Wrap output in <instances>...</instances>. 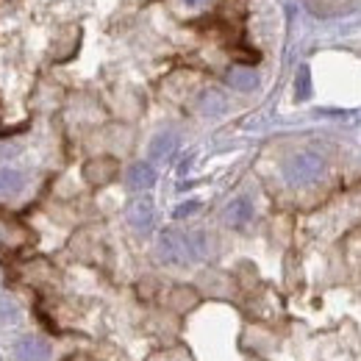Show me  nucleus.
<instances>
[{"label":"nucleus","instance_id":"obj_12","mask_svg":"<svg viewBox=\"0 0 361 361\" xmlns=\"http://www.w3.org/2000/svg\"><path fill=\"white\" fill-rule=\"evenodd\" d=\"M200 111L209 114V117H212V114H222V111H225V97H222L219 92H214V89L206 92V95L200 97Z\"/></svg>","mask_w":361,"mask_h":361},{"label":"nucleus","instance_id":"obj_4","mask_svg":"<svg viewBox=\"0 0 361 361\" xmlns=\"http://www.w3.org/2000/svg\"><path fill=\"white\" fill-rule=\"evenodd\" d=\"M14 350H17V359L20 361H45L48 353H50L48 342H42L39 336H22L14 345Z\"/></svg>","mask_w":361,"mask_h":361},{"label":"nucleus","instance_id":"obj_10","mask_svg":"<svg viewBox=\"0 0 361 361\" xmlns=\"http://www.w3.org/2000/svg\"><path fill=\"white\" fill-rule=\"evenodd\" d=\"M198 303V292L189 287H175L170 292V306L175 308V311H186V308H192Z\"/></svg>","mask_w":361,"mask_h":361},{"label":"nucleus","instance_id":"obj_2","mask_svg":"<svg viewBox=\"0 0 361 361\" xmlns=\"http://www.w3.org/2000/svg\"><path fill=\"white\" fill-rule=\"evenodd\" d=\"M325 172V158L314 150H303L297 156H292L287 161V181L292 186H308V184H317Z\"/></svg>","mask_w":361,"mask_h":361},{"label":"nucleus","instance_id":"obj_6","mask_svg":"<svg viewBox=\"0 0 361 361\" xmlns=\"http://www.w3.org/2000/svg\"><path fill=\"white\" fill-rule=\"evenodd\" d=\"M125 181H128V186L137 189V192L150 189V186L156 184V170H153V164H147V161H137V164L125 172Z\"/></svg>","mask_w":361,"mask_h":361},{"label":"nucleus","instance_id":"obj_9","mask_svg":"<svg viewBox=\"0 0 361 361\" xmlns=\"http://www.w3.org/2000/svg\"><path fill=\"white\" fill-rule=\"evenodd\" d=\"M228 83H231L233 89H239V92H250V89H256V83H259V75H256L253 70L236 67V70L228 72Z\"/></svg>","mask_w":361,"mask_h":361},{"label":"nucleus","instance_id":"obj_7","mask_svg":"<svg viewBox=\"0 0 361 361\" xmlns=\"http://www.w3.org/2000/svg\"><path fill=\"white\" fill-rule=\"evenodd\" d=\"M128 222L134 231L147 233L153 228V203L150 200H134L131 209H128Z\"/></svg>","mask_w":361,"mask_h":361},{"label":"nucleus","instance_id":"obj_8","mask_svg":"<svg viewBox=\"0 0 361 361\" xmlns=\"http://www.w3.org/2000/svg\"><path fill=\"white\" fill-rule=\"evenodd\" d=\"M175 147H178V137H175L172 131H164V134H158V137L150 142V158H153V161H167V158L175 153Z\"/></svg>","mask_w":361,"mask_h":361},{"label":"nucleus","instance_id":"obj_1","mask_svg":"<svg viewBox=\"0 0 361 361\" xmlns=\"http://www.w3.org/2000/svg\"><path fill=\"white\" fill-rule=\"evenodd\" d=\"M209 253V239L203 231H164L158 236V256L167 264H189Z\"/></svg>","mask_w":361,"mask_h":361},{"label":"nucleus","instance_id":"obj_3","mask_svg":"<svg viewBox=\"0 0 361 361\" xmlns=\"http://www.w3.org/2000/svg\"><path fill=\"white\" fill-rule=\"evenodd\" d=\"M117 172H120V164H117V158H111V156H97V158H92V161L83 164V178H86L92 186H106V184H111V181L117 178Z\"/></svg>","mask_w":361,"mask_h":361},{"label":"nucleus","instance_id":"obj_15","mask_svg":"<svg viewBox=\"0 0 361 361\" xmlns=\"http://www.w3.org/2000/svg\"><path fill=\"white\" fill-rule=\"evenodd\" d=\"M195 212H198V203L192 200V203H184V206H178V209H175V217L181 219V217H189V214H195Z\"/></svg>","mask_w":361,"mask_h":361},{"label":"nucleus","instance_id":"obj_13","mask_svg":"<svg viewBox=\"0 0 361 361\" xmlns=\"http://www.w3.org/2000/svg\"><path fill=\"white\" fill-rule=\"evenodd\" d=\"M0 322H3V325L20 322V308H17V303L8 300V297H0Z\"/></svg>","mask_w":361,"mask_h":361},{"label":"nucleus","instance_id":"obj_11","mask_svg":"<svg viewBox=\"0 0 361 361\" xmlns=\"http://www.w3.org/2000/svg\"><path fill=\"white\" fill-rule=\"evenodd\" d=\"M22 184H25L22 172L8 170V167H0V195H14V192L22 189Z\"/></svg>","mask_w":361,"mask_h":361},{"label":"nucleus","instance_id":"obj_14","mask_svg":"<svg viewBox=\"0 0 361 361\" xmlns=\"http://www.w3.org/2000/svg\"><path fill=\"white\" fill-rule=\"evenodd\" d=\"M294 89H297V97H300V100H306V97L311 95V75H308V67H300Z\"/></svg>","mask_w":361,"mask_h":361},{"label":"nucleus","instance_id":"obj_5","mask_svg":"<svg viewBox=\"0 0 361 361\" xmlns=\"http://www.w3.org/2000/svg\"><path fill=\"white\" fill-rule=\"evenodd\" d=\"M250 219H253V203H250V198H233L225 206V222L231 228H245Z\"/></svg>","mask_w":361,"mask_h":361}]
</instances>
